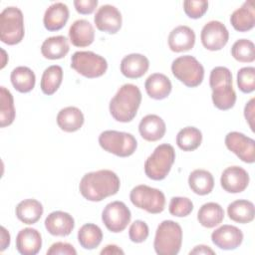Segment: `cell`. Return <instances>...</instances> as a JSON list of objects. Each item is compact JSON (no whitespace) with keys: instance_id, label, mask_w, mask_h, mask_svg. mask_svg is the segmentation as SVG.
I'll list each match as a JSON object with an SVG mask.
<instances>
[{"instance_id":"obj_10","label":"cell","mask_w":255,"mask_h":255,"mask_svg":"<svg viewBox=\"0 0 255 255\" xmlns=\"http://www.w3.org/2000/svg\"><path fill=\"white\" fill-rule=\"evenodd\" d=\"M71 68L86 78L94 79L107 72L108 63L104 57L94 52L78 51L71 58Z\"/></svg>"},{"instance_id":"obj_43","label":"cell","mask_w":255,"mask_h":255,"mask_svg":"<svg viewBox=\"0 0 255 255\" xmlns=\"http://www.w3.org/2000/svg\"><path fill=\"white\" fill-rule=\"evenodd\" d=\"M74 6L78 13L87 15L95 11L96 7L98 6V1L97 0H75Z\"/></svg>"},{"instance_id":"obj_34","label":"cell","mask_w":255,"mask_h":255,"mask_svg":"<svg viewBox=\"0 0 255 255\" xmlns=\"http://www.w3.org/2000/svg\"><path fill=\"white\" fill-rule=\"evenodd\" d=\"M63 69L58 65H52L45 69L41 78V90L45 95H53L61 86Z\"/></svg>"},{"instance_id":"obj_2","label":"cell","mask_w":255,"mask_h":255,"mask_svg":"<svg viewBox=\"0 0 255 255\" xmlns=\"http://www.w3.org/2000/svg\"><path fill=\"white\" fill-rule=\"evenodd\" d=\"M141 103V93L132 84L123 85L110 102L112 117L121 123H128L136 116Z\"/></svg>"},{"instance_id":"obj_20","label":"cell","mask_w":255,"mask_h":255,"mask_svg":"<svg viewBox=\"0 0 255 255\" xmlns=\"http://www.w3.org/2000/svg\"><path fill=\"white\" fill-rule=\"evenodd\" d=\"M166 126L164 121L156 115H146L138 125V131L141 137L147 141H157L165 133Z\"/></svg>"},{"instance_id":"obj_26","label":"cell","mask_w":255,"mask_h":255,"mask_svg":"<svg viewBox=\"0 0 255 255\" xmlns=\"http://www.w3.org/2000/svg\"><path fill=\"white\" fill-rule=\"evenodd\" d=\"M84 115L76 107H67L62 109L57 115V124L59 128L67 132H73L80 129L84 124Z\"/></svg>"},{"instance_id":"obj_38","label":"cell","mask_w":255,"mask_h":255,"mask_svg":"<svg viewBox=\"0 0 255 255\" xmlns=\"http://www.w3.org/2000/svg\"><path fill=\"white\" fill-rule=\"evenodd\" d=\"M237 85L242 93H252L255 90V68H241L237 73Z\"/></svg>"},{"instance_id":"obj_33","label":"cell","mask_w":255,"mask_h":255,"mask_svg":"<svg viewBox=\"0 0 255 255\" xmlns=\"http://www.w3.org/2000/svg\"><path fill=\"white\" fill-rule=\"evenodd\" d=\"M103 240L101 228L94 223L84 224L78 231V241L80 245L88 250L97 248Z\"/></svg>"},{"instance_id":"obj_8","label":"cell","mask_w":255,"mask_h":255,"mask_svg":"<svg viewBox=\"0 0 255 255\" xmlns=\"http://www.w3.org/2000/svg\"><path fill=\"white\" fill-rule=\"evenodd\" d=\"M173 76L186 87L195 88L199 86L204 78L203 66L192 56H180L171 64Z\"/></svg>"},{"instance_id":"obj_9","label":"cell","mask_w":255,"mask_h":255,"mask_svg":"<svg viewBox=\"0 0 255 255\" xmlns=\"http://www.w3.org/2000/svg\"><path fill=\"white\" fill-rule=\"evenodd\" d=\"M129 199L135 207L151 214L162 212L165 206L163 192L145 184L133 187L129 193Z\"/></svg>"},{"instance_id":"obj_1","label":"cell","mask_w":255,"mask_h":255,"mask_svg":"<svg viewBox=\"0 0 255 255\" xmlns=\"http://www.w3.org/2000/svg\"><path fill=\"white\" fill-rule=\"evenodd\" d=\"M121 180L110 169H101L86 173L79 184L81 194L90 201L99 202L115 195L120 190Z\"/></svg>"},{"instance_id":"obj_17","label":"cell","mask_w":255,"mask_h":255,"mask_svg":"<svg viewBox=\"0 0 255 255\" xmlns=\"http://www.w3.org/2000/svg\"><path fill=\"white\" fill-rule=\"evenodd\" d=\"M45 227L54 236H68L75 227V220L67 212L53 211L46 217Z\"/></svg>"},{"instance_id":"obj_12","label":"cell","mask_w":255,"mask_h":255,"mask_svg":"<svg viewBox=\"0 0 255 255\" xmlns=\"http://www.w3.org/2000/svg\"><path fill=\"white\" fill-rule=\"evenodd\" d=\"M225 145L242 161L246 163L255 161V141L244 133L238 131L228 132L225 136Z\"/></svg>"},{"instance_id":"obj_45","label":"cell","mask_w":255,"mask_h":255,"mask_svg":"<svg viewBox=\"0 0 255 255\" xmlns=\"http://www.w3.org/2000/svg\"><path fill=\"white\" fill-rule=\"evenodd\" d=\"M189 254H215V252L209 246L197 245L189 252Z\"/></svg>"},{"instance_id":"obj_5","label":"cell","mask_w":255,"mask_h":255,"mask_svg":"<svg viewBox=\"0 0 255 255\" xmlns=\"http://www.w3.org/2000/svg\"><path fill=\"white\" fill-rule=\"evenodd\" d=\"M175 159V150L168 143H161L144 162L145 175L152 180H162L169 173Z\"/></svg>"},{"instance_id":"obj_44","label":"cell","mask_w":255,"mask_h":255,"mask_svg":"<svg viewBox=\"0 0 255 255\" xmlns=\"http://www.w3.org/2000/svg\"><path fill=\"white\" fill-rule=\"evenodd\" d=\"M254 98H252L245 106L244 108V117L247 121V123L249 124V127L251 128L252 131H254V125H253V122H254Z\"/></svg>"},{"instance_id":"obj_15","label":"cell","mask_w":255,"mask_h":255,"mask_svg":"<svg viewBox=\"0 0 255 255\" xmlns=\"http://www.w3.org/2000/svg\"><path fill=\"white\" fill-rule=\"evenodd\" d=\"M220 183L225 191L229 193H239L247 188L249 184V174L240 166H229L223 170Z\"/></svg>"},{"instance_id":"obj_47","label":"cell","mask_w":255,"mask_h":255,"mask_svg":"<svg viewBox=\"0 0 255 255\" xmlns=\"http://www.w3.org/2000/svg\"><path fill=\"white\" fill-rule=\"evenodd\" d=\"M125 252L120 248L118 247L117 245H114V244H110V245H107L102 251H101V254L104 255V254H124Z\"/></svg>"},{"instance_id":"obj_4","label":"cell","mask_w":255,"mask_h":255,"mask_svg":"<svg viewBox=\"0 0 255 255\" xmlns=\"http://www.w3.org/2000/svg\"><path fill=\"white\" fill-rule=\"evenodd\" d=\"M182 244L181 226L172 220H164L157 226L153 247L158 255H175Z\"/></svg>"},{"instance_id":"obj_11","label":"cell","mask_w":255,"mask_h":255,"mask_svg":"<svg viewBox=\"0 0 255 255\" xmlns=\"http://www.w3.org/2000/svg\"><path fill=\"white\" fill-rule=\"evenodd\" d=\"M130 218V210L122 201H113L107 204L102 212V220L105 226L114 233L124 231Z\"/></svg>"},{"instance_id":"obj_30","label":"cell","mask_w":255,"mask_h":255,"mask_svg":"<svg viewBox=\"0 0 255 255\" xmlns=\"http://www.w3.org/2000/svg\"><path fill=\"white\" fill-rule=\"evenodd\" d=\"M227 214L231 220L241 224L249 223L254 219V204L245 199H238L231 202L227 207Z\"/></svg>"},{"instance_id":"obj_23","label":"cell","mask_w":255,"mask_h":255,"mask_svg":"<svg viewBox=\"0 0 255 255\" xmlns=\"http://www.w3.org/2000/svg\"><path fill=\"white\" fill-rule=\"evenodd\" d=\"M69 19V8L62 2L50 5L45 11L43 22L48 31L61 30Z\"/></svg>"},{"instance_id":"obj_37","label":"cell","mask_w":255,"mask_h":255,"mask_svg":"<svg viewBox=\"0 0 255 255\" xmlns=\"http://www.w3.org/2000/svg\"><path fill=\"white\" fill-rule=\"evenodd\" d=\"M231 55L241 63H251L255 60V47L252 41L247 39L237 40L232 48Z\"/></svg>"},{"instance_id":"obj_18","label":"cell","mask_w":255,"mask_h":255,"mask_svg":"<svg viewBox=\"0 0 255 255\" xmlns=\"http://www.w3.org/2000/svg\"><path fill=\"white\" fill-rule=\"evenodd\" d=\"M42 247L40 232L31 227L20 230L16 236V249L22 255H35Z\"/></svg>"},{"instance_id":"obj_32","label":"cell","mask_w":255,"mask_h":255,"mask_svg":"<svg viewBox=\"0 0 255 255\" xmlns=\"http://www.w3.org/2000/svg\"><path fill=\"white\" fill-rule=\"evenodd\" d=\"M14 89L20 93H28L35 87L36 77L34 72L25 66L16 67L10 75Z\"/></svg>"},{"instance_id":"obj_39","label":"cell","mask_w":255,"mask_h":255,"mask_svg":"<svg viewBox=\"0 0 255 255\" xmlns=\"http://www.w3.org/2000/svg\"><path fill=\"white\" fill-rule=\"evenodd\" d=\"M169 213L176 217H185L193 210V203L187 197L174 196L170 199L168 206Z\"/></svg>"},{"instance_id":"obj_25","label":"cell","mask_w":255,"mask_h":255,"mask_svg":"<svg viewBox=\"0 0 255 255\" xmlns=\"http://www.w3.org/2000/svg\"><path fill=\"white\" fill-rule=\"evenodd\" d=\"M147 95L154 100H163L170 94L172 86L170 80L163 74H151L144 83Z\"/></svg>"},{"instance_id":"obj_24","label":"cell","mask_w":255,"mask_h":255,"mask_svg":"<svg viewBox=\"0 0 255 255\" xmlns=\"http://www.w3.org/2000/svg\"><path fill=\"white\" fill-rule=\"evenodd\" d=\"M230 23L236 31L247 32L255 25V11L251 0L246 1L230 16Z\"/></svg>"},{"instance_id":"obj_22","label":"cell","mask_w":255,"mask_h":255,"mask_svg":"<svg viewBox=\"0 0 255 255\" xmlns=\"http://www.w3.org/2000/svg\"><path fill=\"white\" fill-rule=\"evenodd\" d=\"M148 59L137 53L129 54L123 58L121 62V72L128 79H138L142 77L148 70Z\"/></svg>"},{"instance_id":"obj_3","label":"cell","mask_w":255,"mask_h":255,"mask_svg":"<svg viewBox=\"0 0 255 255\" xmlns=\"http://www.w3.org/2000/svg\"><path fill=\"white\" fill-rule=\"evenodd\" d=\"M209 85L212 90V102L217 109L226 111L234 107L236 93L232 87V74L228 68L222 66L213 68L209 76Z\"/></svg>"},{"instance_id":"obj_40","label":"cell","mask_w":255,"mask_h":255,"mask_svg":"<svg viewBox=\"0 0 255 255\" xmlns=\"http://www.w3.org/2000/svg\"><path fill=\"white\" fill-rule=\"evenodd\" d=\"M208 9V2L205 0H186L183 2L185 14L192 19L202 17Z\"/></svg>"},{"instance_id":"obj_29","label":"cell","mask_w":255,"mask_h":255,"mask_svg":"<svg viewBox=\"0 0 255 255\" xmlns=\"http://www.w3.org/2000/svg\"><path fill=\"white\" fill-rule=\"evenodd\" d=\"M224 219V210L216 202L204 203L198 210L197 220L206 228H213L219 225Z\"/></svg>"},{"instance_id":"obj_13","label":"cell","mask_w":255,"mask_h":255,"mask_svg":"<svg viewBox=\"0 0 255 255\" xmlns=\"http://www.w3.org/2000/svg\"><path fill=\"white\" fill-rule=\"evenodd\" d=\"M200 39L204 48L210 51H218L227 44L229 32L224 24L212 20L203 26L200 33Z\"/></svg>"},{"instance_id":"obj_41","label":"cell","mask_w":255,"mask_h":255,"mask_svg":"<svg viewBox=\"0 0 255 255\" xmlns=\"http://www.w3.org/2000/svg\"><path fill=\"white\" fill-rule=\"evenodd\" d=\"M148 226L142 220H135L132 222L128 230L129 239L134 243L143 242L148 237Z\"/></svg>"},{"instance_id":"obj_28","label":"cell","mask_w":255,"mask_h":255,"mask_svg":"<svg viewBox=\"0 0 255 255\" xmlns=\"http://www.w3.org/2000/svg\"><path fill=\"white\" fill-rule=\"evenodd\" d=\"M43 211V205L33 198L22 200L15 209L17 218L25 224L36 223L41 218Z\"/></svg>"},{"instance_id":"obj_16","label":"cell","mask_w":255,"mask_h":255,"mask_svg":"<svg viewBox=\"0 0 255 255\" xmlns=\"http://www.w3.org/2000/svg\"><path fill=\"white\" fill-rule=\"evenodd\" d=\"M213 244L223 250H234L243 241L242 231L233 225H222L215 229L211 234Z\"/></svg>"},{"instance_id":"obj_19","label":"cell","mask_w":255,"mask_h":255,"mask_svg":"<svg viewBox=\"0 0 255 255\" xmlns=\"http://www.w3.org/2000/svg\"><path fill=\"white\" fill-rule=\"evenodd\" d=\"M195 44L194 31L185 25L175 27L168 36V46L172 52L180 53L189 51Z\"/></svg>"},{"instance_id":"obj_7","label":"cell","mask_w":255,"mask_h":255,"mask_svg":"<svg viewBox=\"0 0 255 255\" xmlns=\"http://www.w3.org/2000/svg\"><path fill=\"white\" fill-rule=\"evenodd\" d=\"M99 143L103 149L120 157L131 155L137 146L135 137L128 132L105 130L99 136Z\"/></svg>"},{"instance_id":"obj_31","label":"cell","mask_w":255,"mask_h":255,"mask_svg":"<svg viewBox=\"0 0 255 255\" xmlns=\"http://www.w3.org/2000/svg\"><path fill=\"white\" fill-rule=\"evenodd\" d=\"M188 185L194 193L206 195L209 194L214 187V178L212 174L205 169H195L189 174Z\"/></svg>"},{"instance_id":"obj_21","label":"cell","mask_w":255,"mask_h":255,"mask_svg":"<svg viewBox=\"0 0 255 255\" xmlns=\"http://www.w3.org/2000/svg\"><path fill=\"white\" fill-rule=\"evenodd\" d=\"M69 38L71 43L76 47H88L95 39L94 27L88 20H76L69 29Z\"/></svg>"},{"instance_id":"obj_42","label":"cell","mask_w":255,"mask_h":255,"mask_svg":"<svg viewBox=\"0 0 255 255\" xmlns=\"http://www.w3.org/2000/svg\"><path fill=\"white\" fill-rule=\"evenodd\" d=\"M48 255H76L77 251L74 248L73 245L66 243V242H56L50 246V248L47 250Z\"/></svg>"},{"instance_id":"obj_46","label":"cell","mask_w":255,"mask_h":255,"mask_svg":"<svg viewBox=\"0 0 255 255\" xmlns=\"http://www.w3.org/2000/svg\"><path fill=\"white\" fill-rule=\"evenodd\" d=\"M10 244V234L5 229V227H1V251H4Z\"/></svg>"},{"instance_id":"obj_36","label":"cell","mask_w":255,"mask_h":255,"mask_svg":"<svg viewBox=\"0 0 255 255\" xmlns=\"http://www.w3.org/2000/svg\"><path fill=\"white\" fill-rule=\"evenodd\" d=\"M0 127L10 126L15 120L13 96L5 87H0Z\"/></svg>"},{"instance_id":"obj_14","label":"cell","mask_w":255,"mask_h":255,"mask_svg":"<svg viewBox=\"0 0 255 255\" xmlns=\"http://www.w3.org/2000/svg\"><path fill=\"white\" fill-rule=\"evenodd\" d=\"M98 30L108 34H116L122 27V14L120 10L110 4L101 6L94 17Z\"/></svg>"},{"instance_id":"obj_6","label":"cell","mask_w":255,"mask_h":255,"mask_svg":"<svg viewBox=\"0 0 255 255\" xmlns=\"http://www.w3.org/2000/svg\"><path fill=\"white\" fill-rule=\"evenodd\" d=\"M22 11L14 6L5 8L0 14V40L7 45H16L24 38Z\"/></svg>"},{"instance_id":"obj_27","label":"cell","mask_w":255,"mask_h":255,"mask_svg":"<svg viewBox=\"0 0 255 255\" xmlns=\"http://www.w3.org/2000/svg\"><path fill=\"white\" fill-rule=\"evenodd\" d=\"M70 50L68 39L65 36H53L47 38L42 46L41 53L46 59L58 60L64 58Z\"/></svg>"},{"instance_id":"obj_35","label":"cell","mask_w":255,"mask_h":255,"mask_svg":"<svg viewBox=\"0 0 255 255\" xmlns=\"http://www.w3.org/2000/svg\"><path fill=\"white\" fill-rule=\"evenodd\" d=\"M202 141L201 131L194 127H186L180 129L176 135V144L183 151L195 150Z\"/></svg>"}]
</instances>
